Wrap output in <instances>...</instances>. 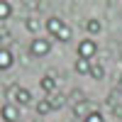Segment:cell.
Masks as SVG:
<instances>
[{"instance_id":"cell-1","label":"cell","mask_w":122,"mask_h":122,"mask_svg":"<svg viewBox=\"0 0 122 122\" xmlns=\"http://www.w3.org/2000/svg\"><path fill=\"white\" fill-rule=\"evenodd\" d=\"M51 51V39H44V37H34L29 42V56L32 59H42Z\"/></svg>"},{"instance_id":"cell-2","label":"cell","mask_w":122,"mask_h":122,"mask_svg":"<svg viewBox=\"0 0 122 122\" xmlns=\"http://www.w3.org/2000/svg\"><path fill=\"white\" fill-rule=\"evenodd\" d=\"M76 51H78V59H88V61H93L95 54H98V42H95L93 37H86V39H81V42H78Z\"/></svg>"},{"instance_id":"cell-3","label":"cell","mask_w":122,"mask_h":122,"mask_svg":"<svg viewBox=\"0 0 122 122\" xmlns=\"http://www.w3.org/2000/svg\"><path fill=\"white\" fill-rule=\"evenodd\" d=\"M44 29L49 32V39L54 42V39H56V37L66 29V22H64L59 15H51V17H46V20H44Z\"/></svg>"},{"instance_id":"cell-4","label":"cell","mask_w":122,"mask_h":122,"mask_svg":"<svg viewBox=\"0 0 122 122\" xmlns=\"http://www.w3.org/2000/svg\"><path fill=\"white\" fill-rule=\"evenodd\" d=\"M39 88L44 90V95H51L59 90V81H56V71H49L44 78H39Z\"/></svg>"},{"instance_id":"cell-5","label":"cell","mask_w":122,"mask_h":122,"mask_svg":"<svg viewBox=\"0 0 122 122\" xmlns=\"http://www.w3.org/2000/svg\"><path fill=\"white\" fill-rule=\"evenodd\" d=\"M0 120L3 122H20V107L15 103H5L0 107Z\"/></svg>"},{"instance_id":"cell-6","label":"cell","mask_w":122,"mask_h":122,"mask_svg":"<svg viewBox=\"0 0 122 122\" xmlns=\"http://www.w3.org/2000/svg\"><path fill=\"white\" fill-rule=\"evenodd\" d=\"M12 100H15V105H17V107H27V105H32V90H29V88H22V86H17V88H15Z\"/></svg>"},{"instance_id":"cell-7","label":"cell","mask_w":122,"mask_h":122,"mask_svg":"<svg viewBox=\"0 0 122 122\" xmlns=\"http://www.w3.org/2000/svg\"><path fill=\"white\" fill-rule=\"evenodd\" d=\"M93 110H95V105L86 98V100H81V103H76V105H73V115H76L78 120H86L90 112H93Z\"/></svg>"},{"instance_id":"cell-8","label":"cell","mask_w":122,"mask_h":122,"mask_svg":"<svg viewBox=\"0 0 122 122\" xmlns=\"http://www.w3.org/2000/svg\"><path fill=\"white\" fill-rule=\"evenodd\" d=\"M25 29L29 34H39L44 29V20H39V17H34V15H27L25 17Z\"/></svg>"},{"instance_id":"cell-9","label":"cell","mask_w":122,"mask_h":122,"mask_svg":"<svg viewBox=\"0 0 122 122\" xmlns=\"http://www.w3.org/2000/svg\"><path fill=\"white\" fill-rule=\"evenodd\" d=\"M12 64H15V56H12V51H10V49H5V46H0V71L12 68Z\"/></svg>"},{"instance_id":"cell-10","label":"cell","mask_w":122,"mask_h":122,"mask_svg":"<svg viewBox=\"0 0 122 122\" xmlns=\"http://www.w3.org/2000/svg\"><path fill=\"white\" fill-rule=\"evenodd\" d=\"M83 27H86V32L93 37V34H98V32H103V22H100L98 17H88L86 22H83Z\"/></svg>"},{"instance_id":"cell-11","label":"cell","mask_w":122,"mask_h":122,"mask_svg":"<svg viewBox=\"0 0 122 122\" xmlns=\"http://www.w3.org/2000/svg\"><path fill=\"white\" fill-rule=\"evenodd\" d=\"M90 64L93 61H88V59H76L73 61V71L78 76H90Z\"/></svg>"},{"instance_id":"cell-12","label":"cell","mask_w":122,"mask_h":122,"mask_svg":"<svg viewBox=\"0 0 122 122\" xmlns=\"http://www.w3.org/2000/svg\"><path fill=\"white\" fill-rule=\"evenodd\" d=\"M90 78H93V81H103V78H105V66H103V61H95V59H93V64H90Z\"/></svg>"},{"instance_id":"cell-13","label":"cell","mask_w":122,"mask_h":122,"mask_svg":"<svg viewBox=\"0 0 122 122\" xmlns=\"http://www.w3.org/2000/svg\"><path fill=\"white\" fill-rule=\"evenodd\" d=\"M46 100H49V105H51V110H61V107H64V103H66V95L56 90V93L46 95Z\"/></svg>"},{"instance_id":"cell-14","label":"cell","mask_w":122,"mask_h":122,"mask_svg":"<svg viewBox=\"0 0 122 122\" xmlns=\"http://www.w3.org/2000/svg\"><path fill=\"white\" fill-rule=\"evenodd\" d=\"M34 110H37V115H39V117H46L49 112H54V110H51V105H49V100H46V98H42V100H37V103H34Z\"/></svg>"},{"instance_id":"cell-15","label":"cell","mask_w":122,"mask_h":122,"mask_svg":"<svg viewBox=\"0 0 122 122\" xmlns=\"http://www.w3.org/2000/svg\"><path fill=\"white\" fill-rule=\"evenodd\" d=\"M10 15H12V3L0 0V25H3L5 20H10Z\"/></svg>"},{"instance_id":"cell-16","label":"cell","mask_w":122,"mask_h":122,"mask_svg":"<svg viewBox=\"0 0 122 122\" xmlns=\"http://www.w3.org/2000/svg\"><path fill=\"white\" fill-rule=\"evenodd\" d=\"M66 98L71 100V105H76V103H81V100H86V93H83L81 88H73V90H71Z\"/></svg>"},{"instance_id":"cell-17","label":"cell","mask_w":122,"mask_h":122,"mask_svg":"<svg viewBox=\"0 0 122 122\" xmlns=\"http://www.w3.org/2000/svg\"><path fill=\"white\" fill-rule=\"evenodd\" d=\"M12 39V32H10V27L7 25H0V44H5Z\"/></svg>"},{"instance_id":"cell-18","label":"cell","mask_w":122,"mask_h":122,"mask_svg":"<svg viewBox=\"0 0 122 122\" xmlns=\"http://www.w3.org/2000/svg\"><path fill=\"white\" fill-rule=\"evenodd\" d=\"M83 122H105V117H103V112H100V110H93V112H90Z\"/></svg>"},{"instance_id":"cell-19","label":"cell","mask_w":122,"mask_h":122,"mask_svg":"<svg viewBox=\"0 0 122 122\" xmlns=\"http://www.w3.org/2000/svg\"><path fill=\"white\" fill-rule=\"evenodd\" d=\"M27 10H44V3H34V0H25L22 3Z\"/></svg>"},{"instance_id":"cell-20","label":"cell","mask_w":122,"mask_h":122,"mask_svg":"<svg viewBox=\"0 0 122 122\" xmlns=\"http://www.w3.org/2000/svg\"><path fill=\"white\" fill-rule=\"evenodd\" d=\"M110 110H112V115H115V117H120V120H122V103H117V105H112V107H110Z\"/></svg>"},{"instance_id":"cell-21","label":"cell","mask_w":122,"mask_h":122,"mask_svg":"<svg viewBox=\"0 0 122 122\" xmlns=\"http://www.w3.org/2000/svg\"><path fill=\"white\" fill-rule=\"evenodd\" d=\"M117 88L122 90V73H120V81H117Z\"/></svg>"},{"instance_id":"cell-22","label":"cell","mask_w":122,"mask_h":122,"mask_svg":"<svg viewBox=\"0 0 122 122\" xmlns=\"http://www.w3.org/2000/svg\"><path fill=\"white\" fill-rule=\"evenodd\" d=\"M37 122H42V120H37Z\"/></svg>"},{"instance_id":"cell-23","label":"cell","mask_w":122,"mask_h":122,"mask_svg":"<svg viewBox=\"0 0 122 122\" xmlns=\"http://www.w3.org/2000/svg\"><path fill=\"white\" fill-rule=\"evenodd\" d=\"M20 122H22V120H20Z\"/></svg>"}]
</instances>
